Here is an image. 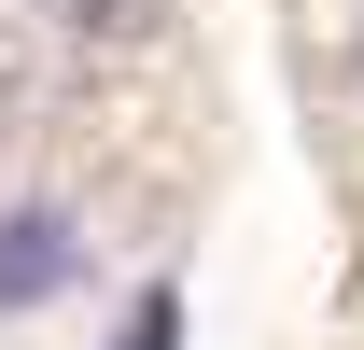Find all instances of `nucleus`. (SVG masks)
I'll return each mask as SVG.
<instances>
[{
	"label": "nucleus",
	"instance_id": "nucleus-1",
	"mask_svg": "<svg viewBox=\"0 0 364 350\" xmlns=\"http://www.w3.org/2000/svg\"><path fill=\"white\" fill-rule=\"evenodd\" d=\"M98 280V224L70 196H0V322H28V308H70Z\"/></svg>",
	"mask_w": 364,
	"mask_h": 350
},
{
	"label": "nucleus",
	"instance_id": "nucleus-2",
	"mask_svg": "<svg viewBox=\"0 0 364 350\" xmlns=\"http://www.w3.org/2000/svg\"><path fill=\"white\" fill-rule=\"evenodd\" d=\"M112 350H182V295H168V280H154V295L112 322Z\"/></svg>",
	"mask_w": 364,
	"mask_h": 350
}]
</instances>
